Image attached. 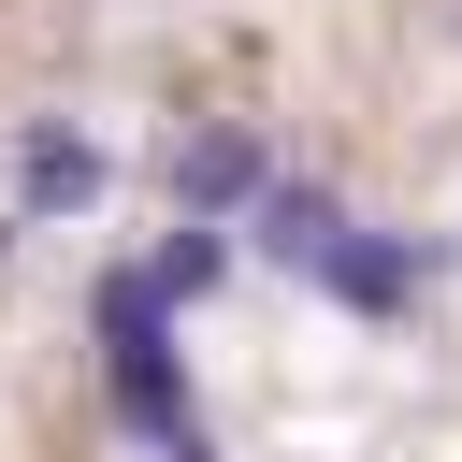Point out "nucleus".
I'll return each instance as SVG.
<instances>
[{"label": "nucleus", "mask_w": 462, "mask_h": 462, "mask_svg": "<svg viewBox=\"0 0 462 462\" xmlns=\"http://www.w3.org/2000/svg\"><path fill=\"white\" fill-rule=\"evenodd\" d=\"M274 173H260V144L245 130H202V144H173V202H188V231L202 217H231V202H260Z\"/></svg>", "instance_id": "2"}, {"label": "nucleus", "mask_w": 462, "mask_h": 462, "mask_svg": "<svg viewBox=\"0 0 462 462\" xmlns=\"http://www.w3.org/2000/svg\"><path fill=\"white\" fill-rule=\"evenodd\" d=\"M101 375H116V419L188 448V375H173V303L144 274H101Z\"/></svg>", "instance_id": "1"}, {"label": "nucleus", "mask_w": 462, "mask_h": 462, "mask_svg": "<svg viewBox=\"0 0 462 462\" xmlns=\"http://www.w3.org/2000/svg\"><path fill=\"white\" fill-rule=\"evenodd\" d=\"M14 159H29V202H43V217L101 188V144H87V130H58V116H29V144H14Z\"/></svg>", "instance_id": "4"}, {"label": "nucleus", "mask_w": 462, "mask_h": 462, "mask_svg": "<svg viewBox=\"0 0 462 462\" xmlns=\"http://www.w3.org/2000/svg\"><path fill=\"white\" fill-rule=\"evenodd\" d=\"M173 462H217V448H202V433H188V448H173Z\"/></svg>", "instance_id": "6"}, {"label": "nucleus", "mask_w": 462, "mask_h": 462, "mask_svg": "<svg viewBox=\"0 0 462 462\" xmlns=\"http://www.w3.org/2000/svg\"><path fill=\"white\" fill-rule=\"evenodd\" d=\"M217 274H231V245H217V231H173V245L144 260V289H159V303H202Z\"/></svg>", "instance_id": "5"}, {"label": "nucleus", "mask_w": 462, "mask_h": 462, "mask_svg": "<svg viewBox=\"0 0 462 462\" xmlns=\"http://www.w3.org/2000/svg\"><path fill=\"white\" fill-rule=\"evenodd\" d=\"M245 217H260V260H289V274H318V245L346 231V202H332V188H260Z\"/></svg>", "instance_id": "3"}]
</instances>
